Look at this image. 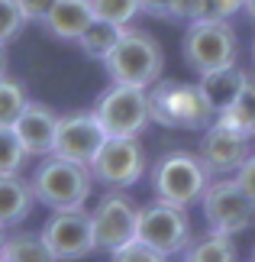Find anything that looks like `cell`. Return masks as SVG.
<instances>
[{"label": "cell", "mask_w": 255, "mask_h": 262, "mask_svg": "<svg viewBox=\"0 0 255 262\" xmlns=\"http://www.w3.org/2000/svg\"><path fill=\"white\" fill-rule=\"evenodd\" d=\"M165 55L155 36L146 29L123 26L113 52L104 58V72L113 84H132V88H152L161 78Z\"/></svg>", "instance_id": "cell-1"}, {"label": "cell", "mask_w": 255, "mask_h": 262, "mask_svg": "<svg viewBox=\"0 0 255 262\" xmlns=\"http://www.w3.org/2000/svg\"><path fill=\"white\" fill-rule=\"evenodd\" d=\"M29 185H33L36 201L45 204L49 210H78L87 204L90 188H94V175L81 162L45 156V162H39Z\"/></svg>", "instance_id": "cell-2"}, {"label": "cell", "mask_w": 255, "mask_h": 262, "mask_svg": "<svg viewBox=\"0 0 255 262\" xmlns=\"http://www.w3.org/2000/svg\"><path fill=\"white\" fill-rule=\"evenodd\" d=\"M149 117L152 123H161L171 129H207L217 120L200 84L161 81V78L149 91Z\"/></svg>", "instance_id": "cell-3"}, {"label": "cell", "mask_w": 255, "mask_h": 262, "mask_svg": "<svg viewBox=\"0 0 255 262\" xmlns=\"http://www.w3.org/2000/svg\"><path fill=\"white\" fill-rule=\"evenodd\" d=\"M210 185V172L200 162V156L194 152H165L152 165V191L155 201L175 207H191L194 201L203 198V191Z\"/></svg>", "instance_id": "cell-4"}, {"label": "cell", "mask_w": 255, "mask_h": 262, "mask_svg": "<svg viewBox=\"0 0 255 262\" xmlns=\"http://www.w3.org/2000/svg\"><path fill=\"white\" fill-rule=\"evenodd\" d=\"M236 29L229 26V19H194L181 42V55L197 75L236 65Z\"/></svg>", "instance_id": "cell-5"}, {"label": "cell", "mask_w": 255, "mask_h": 262, "mask_svg": "<svg viewBox=\"0 0 255 262\" xmlns=\"http://www.w3.org/2000/svg\"><path fill=\"white\" fill-rule=\"evenodd\" d=\"M94 117L107 136H139L152 123L149 117V88H132V84H113L97 94Z\"/></svg>", "instance_id": "cell-6"}, {"label": "cell", "mask_w": 255, "mask_h": 262, "mask_svg": "<svg viewBox=\"0 0 255 262\" xmlns=\"http://www.w3.org/2000/svg\"><path fill=\"white\" fill-rule=\"evenodd\" d=\"M87 168L97 185H104L110 191H123L146 175L149 156H146V146L139 143V136H120V139L107 136Z\"/></svg>", "instance_id": "cell-7"}, {"label": "cell", "mask_w": 255, "mask_h": 262, "mask_svg": "<svg viewBox=\"0 0 255 262\" xmlns=\"http://www.w3.org/2000/svg\"><path fill=\"white\" fill-rule=\"evenodd\" d=\"M203 220L213 233L236 236L255 227V201L236 185V178H217L210 181L200 198Z\"/></svg>", "instance_id": "cell-8"}, {"label": "cell", "mask_w": 255, "mask_h": 262, "mask_svg": "<svg viewBox=\"0 0 255 262\" xmlns=\"http://www.w3.org/2000/svg\"><path fill=\"white\" fill-rule=\"evenodd\" d=\"M136 239L152 246L161 256H178L191 243V217L188 207H175L165 201H152L139 207V224H136Z\"/></svg>", "instance_id": "cell-9"}, {"label": "cell", "mask_w": 255, "mask_h": 262, "mask_svg": "<svg viewBox=\"0 0 255 262\" xmlns=\"http://www.w3.org/2000/svg\"><path fill=\"white\" fill-rule=\"evenodd\" d=\"M39 236L49 246V253L55 256V262H78V259H87L97 249L94 224H90V214L84 207L52 210V217L42 224Z\"/></svg>", "instance_id": "cell-10"}, {"label": "cell", "mask_w": 255, "mask_h": 262, "mask_svg": "<svg viewBox=\"0 0 255 262\" xmlns=\"http://www.w3.org/2000/svg\"><path fill=\"white\" fill-rule=\"evenodd\" d=\"M90 224H94L97 249L113 253V249L126 246L129 239H136L139 207L132 204V198L123 194V191H107V194L97 201V207L90 210Z\"/></svg>", "instance_id": "cell-11"}, {"label": "cell", "mask_w": 255, "mask_h": 262, "mask_svg": "<svg viewBox=\"0 0 255 262\" xmlns=\"http://www.w3.org/2000/svg\"><path fill=\"white\" fill-rule=\"evenodd\" d=\"M104 139H107V133L100 129L94 110H71V114L58 117L52 156L68 159V162L90 165V159L97 156V149L104 146Z\"/></svg>", "instance_id": "cell-12"}, {"label": "cell", "mask_w": 255, "mask_h": 262, "mask_svg": "<svg viewBox=\"0 0 255 262\" xmlns=\"http://www.w3.org/2000/svg\"><path fill=\"white\" fill-rule=\"evenodd\" d=\"M197 156H200V162L207 165L210 175H233L252 156V136L220 123V120H213V123L203 129Z\"/></svg>", "instance_id": "cell-13"}, {"label": "cell", "mask_w": 255, "mask_h": 262, "mask_svg": "<svg viewBox=\"0 0 255 262\" xmlns=\"http://www.w3.org/2000/svg\"><path fill=\"white\" fill-rule=\"evenodd\" d=\"M55 129H58V114L49 104H39V100H29L19 120L13 123V133L19 136L26 156H52Z\"/></svg>", "instance_id": "cell-14"}, {"label": "cell", "mask_w": 255, "mask_h": 262, "mask_svg": "<svg viewBox=\"0 0 255 262\" xmlns=\"http://www.w3.org/2000/svg\"><path fill=\"white\" fill-rule=\"evenodd\" d=\"M90 19H94L90 0H55L52 10L42 16V26L49 36L62 39V42H78V36L90 26Z\"/></svg>", "instance_id": "cell-15"}, {"label": "cell", "mask_w": 255, "mask_h": 262, "mask_svg": "<svg viewBox=\"0 0 255 262\" xmlns=\"http://www.w3.org/2000/svg\"><path fill=\"white\" fill-rule=\"evenodd\" d=\"M33 185L19 175H0V227H16L33 214Z\"/></svg>", "instance_id": "cell-16"}, {"label": "cell", "mask_w": 255, "mask_h": 262, "mask_svg": "<svg viewBox=\"0 0 255 262\" xmlns=\"http://www.w3.org/2000/svg\"><path fill=\"white\" fill-rule=\"evenodd\" d=\"M246 72L236 65H229V68H217V72H207V75H200V91H203V97H207V104L213 114H223L233 100L239 97V91L242 84H246Z\"/></svg>", "instance_id": "cell-17"}, {"label": "cell", "mask_w": 255, "mask_h": 262, "mask_svg": "<svg viewBox=\"0 0 255 262\" xmlns=\"http://www.w3.org/2000/svg\"><path fill=\"white\" fill-rule=\"evenodd\" d=\"M181 262H236V243L223 233H203L200 239H191L181 253Z\"/></svg>", "instance_id": "cell-18"}, {"label": "cell", "mask_w": 255, "mask_h": 262, "mask_svg": "<svg viewBox=\"0 0 255 262\" xmlns=\"http://www.w3.org/2000/svg\"><path fill=\"white\" fill-rule=\"evenodd\" d=\"M217 120L255 139V75H249V78H246V84H242L239 97L233 100V104L223 110Z\"/></svg>", "instance_id": "cell-19"}, {"label": "cell", "mask_w": 255, "mask_h": 262, "mask_svg": "<svg viewBox=\"0 0 255 262\" xmlns=\"http://www.w3.org/2000/svg\"><path fill=\"white\" fill-rule=\"evenodd\" d=\"M120 33H123V26L107 23V19H97V16H94V19H90V26L78 36V46H81V52H84L87 58H97V62H104V58L113 52Z\"/></svg>", "instance_id": "cell-20"}, {"label": "cell", "mask_w": 255, "mask_h": 262, "mask_svg": "<svg viewBox=\"0 0 255 262\" xmlns=\"http://www.w3.org/2000/svg\"><path fill=\"white\" fill-rule=\"evenodd\" d=\"M4 262H55V256L49 253V246L42 243L39 233H13L7 236L4 249H0Z\"/></svg>", "instance_id": "cell-21"}, {"label": "cell", "mask_w": 255, "mask_h": 262, "mask_svg": "<svg viewBox=\"0 0 255 262\" xmlns=\"http://www.w3.org/2000/svg\"><path fill=\"white\" fill-rule=\"evenodd\" d=\"M26 104H29L26 88L16 78H7V75L0 78V126H13Z\"/></svg>", "instance_id": "cell-22"}, {"label": "cell", "mask_w": 255, "mask_h": 262, "mask_svg": "<svg viewBox=\"0 0 255 262\" xmlns=\"http://www.w3.org/2000/svg\"><path fill=\"white\" fill-rule=\"evenodd\" d=\"M26 162V149L13 133V126H0V175H19Z\"/></svg>", "instance_id": "cell-23"}, {"label": "cell", "mask_w": 255, "mask_h": 262, "mask_svg": "<svg viewBox=\"0 0 255 262\" xmlns=\"http://www.w3.org/2000/svg\"><path fill=\"white\" fill-rule=\"evenodd\" d=\"M97 19H107V23L117 26H129L132 16L139 13V0H90Z\"/></svg>", "instance_id": "cell-24"}, {"label": "cell", "mask_w": 255, "mask_h": 262, "mask_svg": "<svg viewBox=\"0 0 255 262\" xmlns=\"http://www.w3.org/2000/svg\"><path fill=\"white\" fill-rule=\"evenodd\" d=\"M23 26H26V19L19 13L16 0H0V46L13 42V39L23 33Z\"/></svg>", "instance_id": "cell-25"}, {"label": "cell", "mask_w": 255, "mask_h": 262, "mask_svg": "<svg viewBox=\"0 0 255 262\" xmlns=\"http://www.w3.org/2000/svg\"><path fill=\"white\" fill-rule=\"evenodd\" d=\"M110 262H168V256L155 253L152 246L139 243V239H129L126 246H120L110 253Z\"/></svg>", "instance_id": "cell-26"}, {"label": "cell", "mask_w": 255, "mask_h": 262, "mask_svg": "<svg viewBox=\"0 0 255 262\" xmlns=\"http://www.w3.org/2000/svg\"><path fill=\"white\" fill-rule=\"evenodd\" d=\"M246 0H203V16L200 19H233Z\"/></svg>", "instance_id": "cell-27"}, {"label": "cell", "mask_w": 255, "mask_h": 262, "mask_svg": "<svg viewBox=\"0 0 255 262\" xmlns=\"http://www.w3.org/2000/svg\"><path fill=\"white\" fill-rule=\"evenodd\" d=\"M52 4L55 0H16V7H19L26 23H42V16L52 10Z\"/></svg>", "instance_id": "cell-28"}, {"label": "cell", "mask_w": 255, "mask_h": 262, "mask_svg": "<svg viewBox=\"0 0 255 262\" xmlns=\"http://www.w3.org/2000/svg\"><path fill=\"white\" fill-rule=\"evenodd\" d=\"M203 16V0H171V19H194Z\"/></svg>", "instance_id": "cell-29"}, {"label": "cell", "mask_w": 255, "mask_h": 262, "mask_svg": "<svg viewBox=\"0 0 255 262\" xmlns=\"http://www.w3.org/2000/svg\"><path fill=\"white\" fill-rule=\"evenodd\" d=\"M233 178H236V185H239V188H242V191H246V194L255 201V152H252L246 162L236 168V172H233Z\"/></svg>", "instance_id": "cell-30"}, {"label": "cell", "mask_w": 255, "mask_h": 262, "mask_svg": "<svg viewBox=\"0 0 255 262\" xmlns=\"http://www.w3.org/2000/svg\"><path fill=\"white\" fill-rule=\"evenodd\" d=\"M139 13L158 16V19H171V0H139Z\"/></svg>", "instance_id": "cell-31"}, {"label": "cell", "mask_w": 255, "mask_h": 262, "mask_svg": "<svg viewBox=\"0 0 255 262\" xmlns=\"http://www.w3.org/2000/svg\"><path fill=\"white\" fill-rule=\"evenodd\" d=\"M4 75H7V49L0 46V78H4Z\"/></svg>", "instance_id": "cell-32"}, {"label": "cell", "mask_w": 255, "mask_h": 262, "mask_svg": "<svg viewBox=\"0 0 255 262\" xmlns=\"http://www.w3.org/2000/svg\"><path fill=\"white\" fill-rule=\"evenodd\" d=\"M242 10H246V13L255 19V0H246V7H242Z\"/></svg>", "instance_id": "cell-33"}, {"label": "cell", "mask_w": 255, "mask_h": 262, "mask_svg": "<svg viewBox=\"0 0 255 262\" xmlns=\"http://www.w3.org/2000/svg\"><path fill=\"white\" fill-rule=\"evenodd\" d=\"M4 243H7V233H4V227H0V249H4Z\"/></svg>", "instance_id": "cell-34"}, {"label": "cell", "mask_w": 255, "mask_h": 262, "mask_svg": "<svg viewBox=\"0 0 255 262\" xmlns=\"http://www.w3.org/2000/svg\"><path fill=\"white\" fill-rule=\"evenodd\" d=\"M252 259H255V246H252Z\"/></svg>", "instance_id": "cell-35"}, {"label": "cell", "mask_w": 255, "mask_h": 262, "mask_svg": "<svg viewBox=\"0 0 255 262\" xmlns=\"http://www.w3.org/2000/svg\"><path fill=\"white\" fill-rule=\"evenodd\" d=\"M252 58H255V46H252Z\"/></svg>", "instance_id": "cell-36"}, {"label": "cell", "mask_w": 255, "mask_h": 262, "mask_svg": "<svg viewBox=\"0 0 255 262\" xmlns=\"http://www.w3.org/2000/svg\"><path fill=\"white\" fill-rule=\"evenodd\" d=\"M0 262H4V259H0Z\"/></svg>", "instance_id": "cell-37"}, {"label": "cell", "mask_w": 255, "mask_h": 262, "mask_svg": "<svg viewBox=\"0 0 255 262\" xmlns=\"http://www.w3.org/2000/svg\"><path fill=\"white\" fill-rule=\"evenodd\" d=\"M252 262H255V259H252Z\"/></svg>", "instance_id": "cell-38"}]
</instances>
